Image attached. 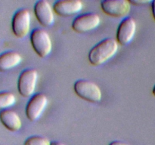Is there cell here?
<instances>
[{
	"instance_id": "9c48e42d",
	"label": "cell",
	"mask_w": 155,
	"mask_h": 145,
	"mask_svg": "<svg viewBox=\"0 0 155 145\" xmlns=\"http://www.w3.org/2000/svg\"><path fill=\"white\" fill-rule=\"evenodd\" d=\"M136 31V23L131 17H127L120 24L117 31V41L120 45H126L131 42Z\"/></svg>"
},
{
	"instance_id": "6da1fadb",
	"label": "cell",
	"mask_w": 155,
	"mask_h": 145,
	"mask_svg": "<svg viewBox=\"0 0 155 145\" xmlns=\"http://www.w3.org/2000/svg\"><path fill=\"white\" fill-rule=\"evenodd\" d=\"M119 45L117 39L107 38L92 47L89 53V60L93 66H98L103 64L117 52Z\"/></svg>"
},
{
	"instance_id": "277c9868",
	"label": "cell",
	"mask_w": 155,
	"mask_h": 145,
	"mask_svg": "<svg viewBox=\"0 0 155 145\" xmlns=\"http://www.w3.org/2000/svg\"><path fill=\"white\" fill-rule=\"evenodd\" d=\"M31 14L28 9L21 8L14 14L12 21V29L16 37L24 38L30 32Z\"/></svg>"
},
{
	"instance_id": "d6986e66",
	"label": "cell",
	"mask_w": 155,
	"mask_h": 145,
	"mask_svg": "<svg viewBox=\"0 0 155 145\" xmlns=\"http://www.w3.org/2000/svg\"><path fill=\"white\" fill-rule=\"evenodd\" d=\"M51 145H65V144L59 141H52L51 143Z\"/></svg>"
},
{
	"instance_id": "ba28073f",
	"label": "cell",
	"mask_w": 155,
	"mask_h": 145,
	"mask_svg": "<svg viewBox=\"0 0 155 145\" xmlns=\"http://www.w3.org/2000/svg\"><path fill=\"white\" fill-rule=\"evenodd\" d=\"M48 104V98L42 93L33 95L26 107V116L30 121H36L42 114Z\"/></svg>"
},
{
	"instance_id": "e0dca14e",
	"label": "cell",
	"mask_w": 155,
	"mask_h": 145,
	"mask_svg": "<svg viewBox=\"0 0 155 145\" xmlns=\"http://www.w3.org/2000/svg\"><path fill=\"white\" fill-rule=\"evenodd\" d=\"M109 145H130L129 143H126L124 141H121V140H114Z\"/></svg>"
},
{
	"instance_id": "7c38bea8",
	"label": "cell",
	"mask_w": 155,
	"mask_h": 145,
	"mask_svg": "<svg viewBox=\"0 0 155 145\" xmlns=\"http://www.w3.org/2000/svg\"><path fill=\"white\" fill-rule=\"evenodd\" d=\"M0 121L11 131H18L22 127V122L19 115L9 109L0 111Z\"/></svg>"
},
{
	"instance_id": "5b68a950",
	"label": "cell",
	"mask_w": 155,
	"mask_h": 145,
	"mask_svg": "<svg viewBox=\"0 0 155 145\" xmlns=\"http://www.w3.org/2000/svg\"><path fill=\"white\" fill-rule=\"evenodd\" d=\"M38 79V72L35 69H26L21 72L18 80V92L21 96L29 98L33 95Z\"/></svg>"
},
{
	"instance_id": "9a60e30c",
	"label": "cell",
	"mask_w": 155,
	"mask_h": 145,
	"mask_svg": "<svg viewBox=\"0 0 155 145\" xmlns=\"http://www.w3.org/2000/svg\"><path fill=\"white\" fill-rule=\"evenodd\" d=\"M49 139L43 136L33 135L29 137L24 141V145H51Z\"/></svg>"
},
{
	"instance_id": "3957f363",
	"label": "cell",
	"mask_w": 155,
	"mask_h": 145,
	"mask_svg": "<svg viewBox=\"0 0 155 145\" xmlns=\"http://www.w3.org/2000/svg\"><path fill=\"white\" fill-rule=\"evenodd\" d=\"M30 42L35 52L40 57H46L52 50L49 34L41 28H36L30 34Z\"/></svg>"
},
{
	"instance_id": "ffe728a7",
	"label": "cell",
	"mask_w": 155,
	"mask_h": 145,
	"mask_svg": "<svg viewBox=\"0 0 155 145\" xmlns=\"http://www.w3.org/2000/svg\"><path fill=\"white\" fill-rule=\"evenodd\" d=\"M152 93H153V95H154L155 96V85L154 86V88H153V90H152Z\"/></svg>"
},
{
	"instance_id": "ac0fdd59",
	"label": "cell",
	"mask_w": 155,
	"mask_h": 145,
	"mask_svg": "<svg viewBox=\"0 0 155 145\" xmlns=\"http://www.w3.org/2000/svg\"><path fill=\"white\" fill-rule=\"evenodd\" d=\"M151 11H152L153 18L155 20V0L151 2Z\"/></svg>"
},
{
	"instance_id": "2e32d148",
	"label": "cell",
	"mask_w": 155,
	"mask_h": 145,
	"mask_svg": "<svg viewBox=\"0 0 155 145\" xmlns=\"http://www.w3.org/2000/svg\"><path fill=\"white\" fill-rule=\"evenodd\" d=\"M151 2L145 1V0H130V2L133 5H140L147 4V3H150V2L151 3Z\"/></svg>"
},
{
	"instance_id": "8992f818",
	"label": "cell",
	"mask_w": 155,
	"mask_h": 145,
	"mask_svg": "<svg viewBox=\"0 0 155 145\" xmlns=\"http://www.w3.org/2000/svg\"><path fill=\"white\" fill-rule=\"evenodd\" d=\"M101 8L106 14L120 18L130 13L131 3L127 0H104L101 2Z\"/></svg>"
},
{
	"instance_id": "7a4b0ae2",
	"label": "cell",
	"mask_w": 155,
	"mask_h": 145,
	"mask_svg": "<svg viewBox=\"0 0 155 145\" xmlns=\"http://www.w3.org/2000/svg\"><path fill=\"white\" fill-rule=\"evenodd\" d=\"M75 93L82 99L91 103L99 102L102 98L101 89L93 82L87 79H79L74 83Z\"/></svg>"
},
{
	"instance_id": "4fadbf2b",
	"label": "cell",
	"mask_w": 155,
	"mask_h": 145,
	"mask_svg": "<svg viewBox=\"0 0 155 145\" xmlns=\"http://www.w3.org/2000/svg\"><path fill=\"white\" fill-rule=\"evenodd\" d=\"M23 58L21 54L17 51H5L0 54V71L9 70L15 68L22 61Z\"/></svg>"
},
{
	"instance_id": "5bb4252c",
	"label": "cell",
	"mask_w": 155,
	"mask_h": 145,
	"mask_svg": "<svg viewBox=\"0 0 155 145\" xmlns=\"http://www.w3.org/2000/svg\"><path fill=\"white\" fill-rule=\"evenodd\" d=\"M16 103V97L10 92H0V110H7Z\"/></svg>"
},
{
	"instance_id": "52a82bcc",
	"label": "cell",
	"mask_w": 155,
	"mask_h": 145,
	"mask_svg": "<svg viewBox=\"0 0 155 145\" xmlns=\"http://www.w3.org/2000/svg\"><path fill=\"white\" fill-rule=\"evenodd\" d=\"M101 24L99 15L95 13L83 14L77 16L72 23V28L77 33H87L95 30Z\"/></svg>"
},
{
	"instance_id": "8fae6325",
	"label": "cell",
	"mask_w": 155,
	"mask_h": 145,
	"mask_svg": "<svg viewBox=\"0 0 155 145\" xmlns=\"http://www.w3.org/2000/svg\"><path fill=\"white\" fill-rule=\"evenodd\" d=\"M83 8V4L80 0H59L54 3L53 10L59 16L68 17L76 14Z\"/></svg>"
},
{
	"instance_id": "30bf717a",
	"label": "cell",
	"mask_w": 155,
	"mask_h": 145,
	"mask_svg": "<svg viewBox=\"0 0 155 145\" xmlns=\"http://www.w3.org/2000/svg\"><path fill=\"white\" fill-rule=\"evenodd\" d=\"M34 14L39 24L43 27H50L54 22V10L46 0H39L34 5Z\"/></svg>"
}]
</instances>
